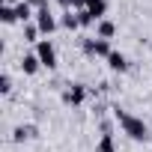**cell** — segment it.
I'll use <instances>...</instances> for the list:
<instances>
[{"label":"cell","mask_w":152,"mask_h":152,"mask_svg":"<svg viewBox=\"0 0 152 152\" xmlns=\"http://www.w3.org/2000/svg\"><path fill=\"white\" fill-rule=\"evenodd\" d=\"M113 113H116V119H119L122 131H125L131 140H143V143L149 140V128H146V122H143L140 116H131V113H125V110H119V107H116Z\"/></svg>","instance_id":"cell-1"},{"label":"cell","mask_w":152,"mask_h":152,"mask_svg":"<svg viewBox=\"0 0 152 152\" xmlns=\"http://www.w3.org/2000/svg\"><path fill=\"white\" fill-rule=\"evenodd\" d=\"M36 57H39V63L45 69H57V51H54V45L48 39H39L36 42Z\"/></svg>","instance_id":"cell-2"},{"label":"cell","mask_w":152,"mask_h":152,"mask_svg":"<svg viewBox=\"0 0 152 152\" xmlns=\"http://www.w3.org/2000/svg\"><path fill=\"white\" fill-rule=\"evenodd\" d=\"M36 27H39V33H45V36H51V33L57 30V18L51 15V9H48V6L36 9Z\"/></svg>","instance_id":"cell-3"},{"label":"cell","mask_w":152,"mask_h":152,"mask_svg":"<svg viewBox=\"0 0 152 152\" xmlns=\"http://www.w3.org/2000/svg\"><path fill=\"white\" fill-rule=\"evenodd\" d=\"M84 51H87L90 57H104V60L113 54V51H110V42H107V39H99V36H96V39H87V42H84Z\"/></svg>","instance_id":"cell-4"},{"label":"cell","mask_w":152,"mask_h":152,"mask_svg":"<svg viewBox=\"0 0 152 152\" xmlns=\"http://www.w3.org/2000/svg\"><path fill=\"white\" fill-rule=\"evenodd\" d=\"M87 12H90L96 21H104V12H107V0H87Z\"/></svg>","instance_id":"cell-5"},{"label":"cell","mask_w":152,"mask_h":152,"mask_svg":"<svg viewBox=\"0 0 152 152\" xmlns=\"http://www.w3.org/2000/svg\"><path fill=\"white\" fill-rule=\"evenodd\" d=\"M113 33H116V24H113V21H99V24H96V36H99V39H107V42H110Z\"/></svg>","instance_id":"cell-6"},{"label":"cell","mask_w":152,"mask_h":152,"mask_svg":"<svg viewBox=\"0 0 152 152\" xmlns=\"http://www.w3.org/2000/svg\"><path fill=\"white\" fill-rule=\"evenodd\" d=\"M107 66H110L113 72H125V69H128V60H125V54H119V51H113V54L107 57Z\"/></svg>","instance_id":"cell-7"},{"label":"cell","mask_w":152,"mask_h":152,"mask_svg":"<svg viewBox=\"0 0 152 152\" xmlns=\"http://www.w3.org/2000/svg\"><path fill=\"white\" fill-rule=\"evenodd\" d=\"M39 66H42V63H39V57H36V54H27V57L21 60L24 75H36V72H39Z\"/></svg>","instance_id":"cell-8"},{"label":"cell","mask_w":152,"mask_h":152,"mask_svg":"<svg viewBox=\"0 0 152 152\" xmlns=\"http://www.w3.org/2000/svg\"><path fill=\"white\" fill-rule=\"evenodd\" d=\"M15 15H18V21H24V24H27V21L33 18V6L27 3V0H21V3L15 6Z\"/></svg>","instance_id":"cell-9"},{"label":"cell","mask_w":152,"mask_h":152,"mask_svg":"<svg viewBox=\"0 0 152 152\" xmlns=\"http://www.w3.org/2000/svg\"><path fill=\"white\" fill-rule=\"evenodd\" d=\"M84 96H87V90H84L81 84H75V87H72V93L66 96V102H69V104H81V102H84Z\"/></svg>","instance_id":"cell-10"},{"label":"cell","mask_w":152,"mask_h":152,"mask_svg":"<svg viewBox=\"0 0 152 152\" xmlns=\"http://www.w3.org/2000/svg\"><path fill=\"white\" fill-rule=\"evenodd\" d=\"M0 21H3V24H12V21H18V15H15V6H0Z\"/></svg>","instance_id":"cell-11"},{"label":"cell","mask_w":152,"mask_h":152,"mask_svg":"<svg viewBox=\"0 0 152 152\" xmlns=\"http://www.w3.org/2000/svg\"><path fill=\"white\" fill-rule=\"evenodd\" d=\"M96 152H113V137H110V134H104V137L99 140V146H96Z\"/></svg>","instance_id":"cell-12"},{"label":"cell","mask_w":152,"mask_h":152,"mask_svg":"<svg viewBox=\"0 0 152 152\" xmlns=\"http://www.w3.org/2000/svg\"><path fill=\"white\" fill-rule=\"evenodd\" d=\"M63 24H66L69 30H78V27H81V21H78V15H75V12H66V15H63Z\"/></svg>","instance_id":"cell-13"},{"label":"cell","mask_w":152,"mask_h":152,"mask_svg":"<svg viewBox=\"0 0 152 152\" xmlns=\"http://www.w3.org/2000/svg\"><path fill=\"white\" fill-rule=\"evenodd\" d=\"M75 15H78V21H81V27H90V24H96V18L87 12V9H81V12H75Z\"/></svg>","instance_id":"cell-14"},{"label":"cell","mask_w":152,"mask_h":152,"mask_svg":"<svg viewBox=\"0 0 152 152\" xmlns=\"http://www.w3.org/2000/svg\"><path fill=\"white\" fill-rule=\"evenodd\" d=\"M33 134H36V128H30V125H27V128H24V125L15 128V140H24V137H33Z\"/></svg>","instance_id":"cell-15"},{"label":"cell","mask_w":152,"mask_h":152,"mask_svg":"<svg viewBox=\"0 0 152 152\" xmlns=\"http://www.w3.org/2000/svg\"><path fill=\"white\" fill-rule=\"evenodd\" d=\"M36 33H39V27H33V24H24V39H30V42H39V39H36Z\"/></svg>","instance_id":"cell-16"},{"label":"cell","mask_w":152,"mask_h":152,"mask_svg":"<svg viewBox=\"0 0 152 152\" xmlns=\"http://www.w3.org/2000/svg\"><path fill=\"white\" fill-rule=\"evenodd\" d=\"M9 90H12V78H9V75H3V78H0V93L6 96Z\"/></svg>","instance_id":"cell-17"},{"label":"cell","mask_w":152,"mask_h":152,"mask_svg":"<svg viewBox=\"0 0 152 152\" xmlns=\"http://www.w3.org/2000/svg\"><path fill=\"white\" fill-rule=\"evenodd\" d=\"M27 3H30L33 9H42V6H48V3H45V0H27Z\"/></svg>","instance_id":"cell-18"},{"label":"cell","mask_w":152,"mask_h":152,"mask_svg":"<svg viewBox=\"0 0 152 152\" xmlns=\"http://www.w3.org/2000/svg\"><path fill=\"white\" fill-rule=\"evenodd\" d=\"M57 3H60V6L66 9V12H72V0H57Z\"/></svg>","instance_id":"cell-19"},{"label":"cell","mask_w":152,"mask_h":152,"mask_svg":"<svg viewBox=\"0 0 152 152\" xmlns=\"http://www.w3.org/2000/svg\"><path fill=\"white\" fill-rule=\"evenodd\" d=\"M21 0H3V6H18Z\"/></svg>","instance_id":"cell-20"}]
</instances>
